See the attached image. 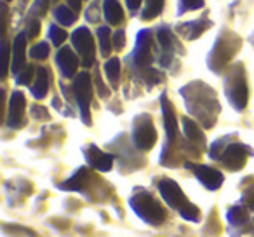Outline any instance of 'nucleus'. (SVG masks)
I'll use <instances>...</instances> for the list:
<instances>
[{
  "label": "nucleus",
  "mask_w": 254,
  "mask_h": 237,
  "mask_svg": "<svg viewBox=\"0 0 254 237\" xmlns=\"http://www.w3.org/2000/svg\"><path fill=\"white\" fill-rule=\"evenodd\" d=\"M159 192L162 199L167 202V206L176 209L185 220L188 222H198L200 220V211L195 204H191L180 188V185L171 178H164L159 181Z\"/></svg>",
  "instance_id": "obj_1"
},
{
  "label": "nucleus",
  "mask_w": 254,
  "mask_h": 237,
  "mask_svg": "<svg viewBox=\"0 0 254 237\" xmlns=\"http://www.w3.org/2000/svg\"><path fill=\"white\" fill-rule=\"evenodd\" d=\"M131 208L134 213L143 220V222L150 223V225H162L166 220V211L164 208L148 194L146 190H138L131 197Z\"/></svg>",
  "instance_id": "obj_2"
},
{
  "label": "nucleus",
  "mask_w": 254,
  "mask_h": 237,
  "mask_svg": "<svg viewBox=\"0 0 254 237\" xmlns=\"http://www.w3.org/2000/svg\"><path fill=\"white\" fill-rule=\"evenodd\" d=\"M73 92L77 98L78 108L82 113V121L87 126H91V101H92V84L91 75L87 72H82L75 77L73 82Z\"/></svg>",
  "instance_id": "obj_3"
},
{
  "label": "nucleus",
  "mask_w": 254,
  "mask_h": 237,
  "mask_svg": "<svg viewBox=\"0 0 254 237\" xmlns=\"http://www.w3.org/2000/svg\"><path fill=\"white\" fill-rule=\"evenodd\" d=\"M132 142L134 147L139 150H150L157 143V131L153 128L152 117L139 115L134 122V131H132Z\"/></svg>",
  "instance_id": "obj_4"
},
{
  "label": "nucleus",
  "mask_w": 254,
  "mask_h": 237,
  "mask_svg": "<svg viewBox=\"0 0 254 237\" xmlns=\"http://www.w3.org/2000/svg\"><path fill=\"white\" fill-rule=\"evenodd\" d=\"M71 42H73L75 49H77L78 54H80L84 67H87V68L92 67V63H94L96 46H94V39H92L89 28L82 26V28L75 30V32L71 33Z\"/></svg>",
  "instance_id": "obj_5"
},
{
  "label": "nucleus",
  "mask_w": 254,
  "mask_h": 237,
  "mask_svg": "<svg viewBox=\"0 0 254 237\" xmlns=\"http://www.w3.org/2000/svg\"><path fill=\"white\" fill-rule=\"evenodd\" d=\"M253 154L249 147L242 145V143H232L225 149L221 156V162L228 167L230 171H240L246 166L247 157Z\"/></svg>",
  "instance_id": "obj_6"
},
{
  "label": "nucleus",
  "mask_w": 254,
  "mask_h": 237,
  "mask_svg": "<svg viewBox=\"0 0 254 237\" xmlns=\"http://www.w3.org/2000/svg\"><path fill=\"white\" fill-rule=\"evenodd\" d=\"M187 167L193 171V174L198 178V181H200L205 188H209V190H218L223 185V181H225L223 173H219L214 167L200 166V164H191V162H187Z\"/></svg>",
  "instance_id": "obj_7"
},
{
  "label": "nucleus",
  "mask_w": 254,
  "mask_h": 237,
  "mask_svg": "<svg viewBox=\"0 0 254 237\" xmlns=\"http://www.w3.org/2000/svg\"><path fill=\"white\" fill-rule=\"evenodd\" d=\"M228 99L232 101V105L235 106L237 110H244L247 105V98H249V91H247V84L246 79L240 75V77H233L232 80L228 82Z\"/></svg>",
  "instance_id": "obj_8"
},
{
  "label": "nucleus",
  "mask_w": 254,
  "mask_h": 237,
  "mask_svg": "<svg viewBox=\"0 0 254 237\" xmlns=\"http://www.w3.org/2000/svg\"><path fill=\"white\" fill-rule=\"evenodd\" d=\"M26 108V99L25 94L19 91H14L11 96V101H9V117H7V124L11 128H18L23 121V115H25Z\"/></svg>",
  "instance_id": "obj_9"
},
{
  "label": "nucleus",
  "mask_w": 254,
  "mask_h": 237,
  "mask_svg": "<svg viewBox=\"0 0 254 237\" xmlns=\"http://www.w3.org/2000/svg\"><path fill=\"white\" fill-rule=\"evenodd\" d=\"M56 63L60 67L61 74L64 77H73L78 70V58L75 56V53L70 49V47H61L56 54Z\"/></svg>",
  "instance_id": "obj_10"
},
{
  "label": "nucleus",
  "mask_w": 254,
  "mask_h": 237,
  "mask_svg": "<svg viewBox=\"0 0 254 237\" xmlns=\"http://www.w3.org/2000/svg\"><path fill=\"white\" fill-rule=\"evenodd\" d=\"M85 157H87V162L91 164L94 169L103 171V173L110 171V169H112V166H113V156L105 154L103 150H99L96 145L89 147L87 152H85Z\"/></svg>",
  "instance_id": "obj_11"
},
{
  "label": "nucleus",
  "mask_w": 254,
  "mask_h": 237,
  "mask_svg": "<svg viewBox=\"0 0 254 237\" xmlns=\"http://www.w3.org/2000/svg\"><path fill=\"white\" fill-rule=\"evenodd\" d=\"M25 56H26V35L25 33H19L16 37L14 44H12V61H11L12 74L18 75L25 68Z\"/></svg>",
  "instance_id": "obj_12"
},
{
  "label": "nucleus",
  "mask_w": 254,
  "mask_h": 237,
  "mask_svg": "<svg viewBox=\"0 0 254 237\" xmlns=\"http://www.w3.org/2000/svg\"><path fill=\"white\" fill-rule=\"evenodd\" d=\"M162 113H164V126H166V135L169 143L174 142L176 138V133H178V121H176V115H174V110L171 106V103L167 101L166 96H162Z\"/></svg>",
  "instance_id": "obj_13"
},
{
  "label": "nucleus",
  "mask_w": 254,
  "mask_h": 237,
  "mask_svg": "<svg viewBox=\"0 0 254 237\" xmlns=\"http://www.w3.org/2000/svg\"><path fill=\"white\" fill-rule=\"evenodd\" d=\"M152 60V53H150V33L141 32L138 35V47H136L134 61L139 67H145Z\"/></svg>",
  "instance_id": "obj_14"
},
{
  "label": "nucleus",
  "mask_w": 254,
  "mask_h": 237,
  "mask_svg": "<svg viewBox=\"0 0 254 237\" xmlns=\"http://www.w3.org/2000/svg\"><path fill=\"white\" fill-rule=\"evenodd\" d=\"M47 91H49V74L46 68H40V70H37L35 82L32 85V94L37 99H42L47 94Z\"/></svg>",
  "instance_id": "obj_15"
},
{
  "label": "nucleus",
  "mask_w": 254,
  "mask_h": 237,
  "mask_svg": "<svg viewBox=\"0 0 254 237\" xmlns=\"http://www.w3.org/2000/svg\"><path fill=\"white\" fill-rule=\"evenodd\" d=\"M105 16L110 25H120L124 19V11L117 0H105Z\"/></svg>",
  "instance_id": "obj_16"
},
{
  "label": "nucleus",
  "mask_w": 254,
  "mask_h": 237,
  "mask_svg": "<svg viewBox=\"0 0 254 237\" xmlns=\"http://www.w3.org/2000/svg\"><path fill=\"white\" fill-rule=\"evenodd\" d=\"M89 176V171L85 169V167H80V169L77 171V173L73 174L71 178H68L64 183H61L60 187L63 188V190H82V187H84V181L85 178Z\"/></svg>",
  "instance_id": "obj_17"
},
{
  "label": "nucleus",
  "mask_w": 254,
  "mask_h": 237,
  "mask_svg": "<svg viewBox=\"0 0 254 237\" xmlns=\"http://www.w3.org/2000/svg\"><path fill=\"white\" fill-rule=\"evenodd\" d=\"M226 218H228V222L232 223V225H237V227L246 225V223H249V220H251L247 209H244L242 206H235V208L230 209Z\"/></svg>",
  "instance_id": "obj_18"
},
{
  "label": "nucleus",
  "mask_w": 254,
  "mask_h": 237,
  "mask_svg": "<svg viewBox=\"0 0 254 237\" xmlns=\"http://www.w3.org/2000/svg\"><path fill=\"white\" fill-rule=\"evenodd\" d=\"M105 74H106V77H108L110 84L115 87L117 82H119V77H120V61H119V58H112V60L106 61Z\"/></svg>",
  "instance_id": "obj_19"
},
{
  "label": "nucleus",
  "mask_w": 254,
  "mask_h": 237,
  "mask_svg": "<svg viewBox=\"0 0 254 237\" xmlns=\"http://www.w3.org/2000/svg\"><path fill=\"white\" fill-rule=\"evenodd\" d=\"M183 131H185V135H187V138L191 140V142H202V140H204L198 126L195 124L191 119H188V117H183Z\"/></svg>",
  "instance_id": "obj_20"
},
{
  "label": "nucleus",
  "mask_w": 254,
  "mask_h": 237,
  "mask_svg": "<svg viewBox=\"0 0 254 237\" xmlns=\"http://www.w3.org/2000/svg\"><path fill=\"white\" fill-rule=\"evenodd\" d=\"M98 39H99V49H101L103 56H110L112 53V33L106 26H101L98 30Z\"/></svg>",
  "instance_id": "obj_21"
},
{
  "label": "nucleus",
  "mask_w": 254,
  "mask_h": 237,
  "mask_svg": "<svg viewBox=\"0 0 254 237\" xmlns=\"http://www.w3.org/2000/svg\"><path fill=\"white\" fill-rule=\"evenodd\" d=\"M56 19L61 23V25L70 26L77 21V14H75V11L71 7H64V5H61V7L56 9Z\"/></svg>",
  "instance_id": "obj_22"
},
{
  "label": "nucleus",
  "mask_w": 254,
  "mask_h": 237,
  "mask_svg": "<svg viewBox=\"0 0 254 237\" xmlns=\"http://www.w3.org/2000/svg\"><path fill=\"white\" fill-rule=\"evenodd\" d=\"M164 0H146V7L143 11V19H152L162 12Z\"/></svg>",
  "instance_id": "obj_23"
},
{
  "label": "nucleus",
  "mask_w": 254,
  "mask_h": 237,
  "mask_svg": "<svg viewBox=\"0 0 254 237\" xmlns=\"http://www.w3.org/2000/svg\"><path fill=\"white\" fill-rule=\"evenodd\" d=\"M49 44L46 42H39L35 44V46L30 49V56L33 58V60H46L47 56H49Z\"/></svg>",
  "instance_id": "obj_24"
},
{
  "label": "nucleus",
  "mask_w": 254,
  "mask_h": 237,
  "mask_svg": "<svg viewBox=\"0 0 254 237\" xmlns=\"http://www.w3.org/2000/svg\"><path fill=\"white\" fill-rule=\"evenodd\" d=\"M33 75H35V68H33L32 65H28V67H25L21 72H19L16 80H18V84H21V85H28L30 82H32Z\"/></svg>",
  "instance_id": "obj_25"
},
{
  "label": "nucleus",
  "mask_w": 254,
  "mask_h": 237,
  "mask_svg": "<svg viewBox=\"0 0 254 237\" xmlns=\"http://www.w3.org/2000/svg\"><path fill=\"white\" fill-rule=\"evenodd\" d=\"M49 35H51V40H53L56 46H61V44L68 39V33L64 32L63 28H60V26H51Z\"/></svg>",
  "instance_id": "obj_26"
},
{
  "label": "nucleus",
  "mask_w": 254,
  "mask_h": 237,
  "mask_svg": "<svg viewBox=\"0 0 254 237\" xmlns=\"http://www.w3.org/2000/svg\"><path fill=\"white\" fill-rule=\"evenodd\" d=\"M11 58H12V54H11V47H9V44L7 42H4V46H2V61H4V67H2V77H7V72H9V67H11Z\"/></svg>",
  "instance_id": "obj_27"
},
{
  "label": "nucleus",
  "mask_w": 254,
  "mask_h": 237,
  "mask_svg": "<svg viewBox=\"0 0 254 237\" xmlns=\"http://www.w3.org/2000/svg\"><path fill=\"white\" fill-rule=\"evenodd\" d=\"M159 42L164 49H171L173 47V37H171V33L167 30H160L159 32Z\"/></svg>",
  "instance_id": "obj_28"
},
{
  "label": "nucleus",
  "mask_w": 254,
  "mask_h": 237,
  "mask_svg": "<svg viewBox=\"0 0 254 237\" xmlns=\"http://www.w3.org/2000/svg\"><path fill=\"white\" fill-rule=\"evenodd\" d=\"M113 46H115L117 51H120L126 46V32H124V30H117V32L113 33Z\"/></svg>",
  "instance_id": "obj_29"
},
{
  "label": "nucleus",
  "mask_w": 254,
  "mask_h": 237,
  "mask_svg": "<svg viewBox=\"0 0 254 237\" xmlns=\"http://www.w3.org/2000/svg\"><path fill=\"white\" fill-rule=\"evenodd\" d=\"M244 202H246L249 209H254V185L244 194Z\"/></svg>",
  "instance_id": "obj_30"
},
{
  "label": "nucleus",
  "mask_w": 254,
  "mask_h": 237,
  "mask_svg": "<svg viewBox=\"0 0 254 237\" xmlns=\"http://www.w3.org/2000/svg\"><path fill=\"white\" fill-rule=\"evenodd\" d=\"M185 9H202L204 7V0H183Z\"/></svg>",
  "instance_id": "obj_31"
},
{
  "label": "nucleus",
  "mask_w": 254,
  "mask_h": 237,
  "mask_svg": "<svg viewBox=\"0 0 254 237\" xmlns=\"http://www.w3.org/2000/svg\"><path fill=\"white\" fill-rule=\"evenodd\" d=\"M96 85H98V89H99V94L105 98V96H108V89H105V85H103V82H101V79H99V75H96Z\"/></svg>",
  "instance_id": "obj_32"
},
{
  "label": "nucleus",
  "mask_w": 254,
  "mask_h": 237,
  "mask_svg": "<svg viewBox=\"0 0 254 237\" xmlns=\"http://www.w3.org/2000/svg\"><path fill=\"white\" fill-rule=\"evenodd\" d=\"M68 5H70L75 12H78L82 9V0H68Z\"/></svg>",
  "instance_id": "obj_33"
},
{
  "label": "nucleus",
  "mask_w": 254,
  "mask_h": 237,
  "mask_svg": "<svg viewBox=\"0 0 254 237\" xmlns=\"http://www.w3.org/2000/svg\"><path fill=\"white\" fill-rule=\"evenodd\" d=\"M30 30H32V32H30V37H37V35H39V30H40V23L39 21H33L32 23V28H30Z\"/></svg>",
  "instance_id": "obj_34"
},
{
  "label": "nucleus",
  "mask_w": 254,
  "mask_h": 237,
  "mask_svg": "<svg viewBox=\"0 0 254 237\" xmlns=\"http://www.w3.org/2000/svg\"><path fill=\"white\" fill-rule=\"evenodd\" d=\"M126 2H127V7L132 9V11H134V9H138L139 5H141V0H126Z\"/></svg>",
  "instance_id": "obj_35"
},
{
  "label": "nucleus",
  "mask_w": 254,
  "mask_h": 237,
  "mask_svg": "<svg viewBox=\"0 0 254 237\" xmlns=\"http://www.w3.org/2000/svg\"><path fill=\"white\" fill-rule=\"evenodd\" d=\"M251 223H253V227H251V232H253V236H254V218L251 220Z\"/></svg>",
  "instance_id": "obj_36"
},
{
  "label": "nucleus",
  "mask_w": 254,
  "mask_h": 237,
  "mask_svg": "<svg viewBox=\"0 0 254 237\" xmlns=\"http://www.w3.org/2000/svg\"><path fill=\"white\" fill-rule=\"evenodd\" d=\"M7 2H9V0H7Z\"/></svg>",
  "instance_id": "obj_37"
}]
</instances>
